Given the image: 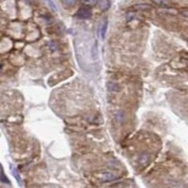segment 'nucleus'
Here are the masks:
<instances>
[{
	"label": "nucleus",
	"instance_id": "obj_1",
	"mask_svg": "<svg viewBox=\"0 0 188 188\" xmlns=\"http://www.w3.org/2000/svg\"><path fill=\"white\" fill-rule=\"evenodd\" d=\"M75 16L79 19H88L91 17V12L88 8L83 7L78 9L75 13Z\"/></svg>",
	"mask_w": 188,
	"mask_h": 188
},
{
	"label": "nucleus",
	"instance_id": "obj_2",
	"mask_svg": "<svg viewBox=\"0 0 188 188\" xmlns=\"http://www.w3.org/2000/svg\"><path fill=\"white\" fill-rule=\"evenodd\" d=\"M115 175L109 173V172H104V173H101L99 175V179L102 180L103 182H110V181H113L115 179Z\"/></svg>",
	"mask_w": 188,
	"mask_h": 188
},
{
	"label": "nucleus",
	"instance_id": "obj_3",
	"mask_svg": "<svg viewBox=\"0 0 188 188\" xmlns=\"http://www.w3.org/2000/svg\"><path fill=\"white\" fill-rule=\"evenodd\" d=\"M132 9H135V11H150V9H152V6L150 4H146V3L136 4V5L133 6Z\"/></svg>",
	"mask_w": 188,
	"mask_h": 188
},
{
	"label": "nucleus",
	"instance_id": "obj_4",
	"mask_svg": "<svg viewBox=\"0 0 188 188\" xmlns=\"http://www.w3.org/2000/svg\"><path fill=\"white\" fill-rule=\"evenodd\" d=\"M110 1L109 0H101L100 2L98 3V6L100 8L101 11H107L108 9L110 8Z\"/></svg>",
	"mask_w": 188,
	"mask_h": 188
},
{
	"label": "nucleus",
	"instance_id": "obj_5",
	"mask_svg": "<svg viewBox=\"0 0 188 188\" xmlns=\"http://www.w3.org/2000/svg\"><path fill=\"white\" fill-rule=\"evenodd\" d=\"M107 88L110 91H121V87L118 84L115 83V82H108L107 83Z\"/></svg>",
	"mask_w": 188,
	"mask_h": 188
},
{
	"label": "nucleus",
	"instance_id": "obj_6",
	"mask_svg": "<svg viewBox=\"0 0 188 188\" xmlns=\"http://www.w3.org/2000/svg\"><path fill=\"white\" fill-rule=\"evenodd\" d=\"M11 169H12V173L13 177L16 179V181L19 183V185H22V180H21V177H20V174H19L17 169H16V167H14V166H11Z\"/></svg>",
	"mask_w": 188,
	"mask_h": 188
},
{
	"label": "nucleus",
	"instance_id": "obj_7",
	"mask_svg": "<svg viewBox=\"0 0 188 188\" xmlns=\"http://www.w3.org/2000/svg\"><path fill=\"white\" fill-rule=\"evenodd\" d=\"M152 2L159 7H169L170 5L169 0H152Z\"/></svg>",
	"mask_w": 188,
	"mask_h": 188
},
{
	"label": "nucleus",
	"instance_id": "obj_8",
	"mask_svg": "<svg viewBox=\"0 0 188 188\" xmlns=\"http://www.w3.org/2000/svg\"><path fill=\"white\" fill-rule=\"evenodd\" d=\"M91 54V57H92L93 60H97L98 59V45H97V43L93 44Z\"/></svg>",
	"mask_w": 188,
	"mask_h": 188
},
{
	"label": "nucleus",
	"instance_id": "obj_9",
	"mask_svg": "<svg viewBox=\"0 0 188 188\" xmlns=\"http://www.w3.org/2000/svg\"><path fill=\"white\" fill-rule=\"evenodd\" d=\"M77 0H61V3L66 8H73L76 4Z\"/></svg>",
	"mask_w": 188,
	"mask_h": 188
},
{
	"label": "nucleus",
	"instance_id": "obj_10",
	"mask_svg": "<svg viewBox=\"0 0 188 188\" xmlns=\"http://www.w3.org/2000/svg\"><path fill=\"white\" fill-rule=\"evenodd\" d=\"M107 25H108V22L107 20L104 22L103 26H102V31H101V36H102V39H104L105 37V34H106V30H107Z\"/></svg>",
	"mask_w": 188,
	"mask_h": 188
},
{
	"label": "nucleus",
	"instance_id": "obj_11",
	"mask_svg": "<svg viewBox=\"0 0 188 188\" xmlns=\"http://www.w3.org/2000/svg\"><path fill=\"white\" fill-rule=\"evenodd\" d=\"M81 2L87 6H94L98 3V0H81Z\"/></svg>",
	"mask_w": 188,
	"mask_h": 188
},
{
	"label": "nucleus",
	"instance_id": "obj_12",
	"mask_svg": "<svg viewBox=\"0 0 188 188\" xmlns=\"http://www.w3.org/2000/svg\"><path fill=\"white\" fill-rule=\"evenodd\" d=\"M46 1L49 5H50V7L54 9V11H56V7L55 3L53 2V0H46Z\"/></svg>",
	"mask_w": 188,
	"mask_h": 188
},
{
	"label": "nucleus",
	"instance_id": "obj_13",
	"mask_svg": "<svg viewBox=\"0 0 188 188\" xmlns=\"http://www.w3.org/2000/svg\"><path fill=\"white\" fill-rule=\"evenodd\" d=\"M2 65H3V64H2V62H0V68L2 67Z\"/></svg>",
	"mask_w": 188,
	"mask_h": 188
}]
</instances>
